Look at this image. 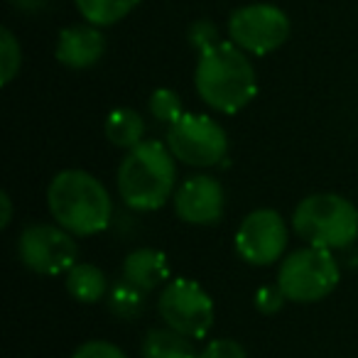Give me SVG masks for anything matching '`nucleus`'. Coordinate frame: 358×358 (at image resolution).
<instances>
[{"label": "nucleus", "instance_id": "1", "mask_svg": "<svg viewBox=\"0 0 358 358\" xmlns=\"http://www.w3.org/2000/svg\"><path fill=\"white\" fill-rule=\"evenodd\" d=\"M196 94L216 113L234 115L258 94V76L248 55L234 42H219L201 52L194 71Z\"/></svg>", "mask_w": 358, "mask_h": 358}, {"label": "nucleus", "instance_id": "2", "mask_svg": "<svg viewBox=\"0 0 358 358\" xmlns=\"http://www.w3.org/2000/svg\"><path fill=\"white\" fill-rule=\"evenodd\" d=\"M55 221L74 236H94L108 229L113 201L103 185L84 169H64L47 187Z\"/></svg>", "mask_w": 358, "mask_h": 358}, {"label": "nucleus", "instance_id": "3", "mask_svg": "<svg viewBox=\"0 0 358 358\" xmlns=\"http://www.w3.org/2000/svg\"><path fill=\"white\" fill-rule=\"evenodd\" d=\"M174 155L157 140H143L128 150L118 167V194L135 211L162 209L174 196Z\"/></svg>", "mask_w": 358, "mask_h": 358}, {"label": "nucleus", "instance_id": "4", "mask_svg": "<svg viewBox=\"0 0 358 358\" xmlns=\"http://www.w3.org/2000/svg\"><path fill=\"white\" fill-rule=\"evenodd\" d=\"M292 229L317 248H346L358 236V209L338 194H309L294 206Z\"/></svg>", "mask_w": 358, "mask_h": 358}, {"label": "nucleus", "instance_id": "5", "mask_svg": "<svg viewBox=\"0 0 358 358\" xmlns=\"http://www.w3.org/2000/svg\"><path fill=\"white\" fill-rule=\"evenodd\" d=\"M338 263L329 248L307 245L282 260L278 270V285L287 302L312 304L334 292L338 285Z\"/></svg>", "mask_w": 358, "mask_h": 358}, {"label": "nucleus", "instance_id": "6", "mask_svg": "<svg viewBox=\"0 0 358 358\" xmlns=\"http://www.w3.org/2000/svg\"><path fill=\"white\" fill-rule=\"evenodd\" d=\"M157 312L169 329L187 338H204L214 327V299L196 280L174 278L157 297Z\"/></svg>", "mask_w": 358, "mask_h": 358}, {"label": "nucleus", "instance_id": "7", "mask_svg": "<svg viewBox=\"0 0 358 358\" xmlns=\"http://www.w3.org/2000/svg\"><path fill=\"white\" fill-rule=\"evenodd\" d=\"M167 148L182 164L216 167L229 152V135L204 113H185L167 128Z\"/></svg>", "mask_w": 358, "mask_h": 358}, {"label": "nucleus", "instance_id": "8", "mask_svg": "<svg viewBox=\"0 0 358 358\" xmlns=\"http://www.w3.org/2000/svg\"><path fill=\"white\" fill-rule=\"evenodd\" d=\"M289 17L285 10L270 3H253L231 13L229 37L245 55L265 57L280 50L289 37Z\"/></svg>", "mask_w": 358, "mask_h": 358}, {"label": "nucleus", "instance_id": "9", "mask_svg": "<svg viewBox=\"0 0 358 358\" xmlns=\"http://www.w3.org/2000/svg\"><path fill=\"white\" fill-rule=\"evenodd\" d=\"M17 255L32 273L62 275L79 263V245L59 224H32L17 238Z\"/></svg>", "mask_w": 358, "mask_h": 358}, {"label": "nucleus", "instance_id": "10", "mask_svg": "<svg viewBox=\"0 0 358 358\" xmlns=\"http://www.w3.org/2000/svg\"><path fill=\"white\" fill-rule=\"evenodd\" d=\"M289 241L285 219L273 209H255L241 221L236 231V253L255 268H265L280 260Z\"/></svg>", "mask_w": 358, "mask_h": 358}, {"label": "nucleus", "instance_id": "11", "mask_svg": "<svg viewBox=\"0 0 358 358\" xmlns=\"http://www.w3.org/2000/svg\"><path fill=\"white\" fill-rule=\"evenodd\" d=\"M226 209L224 187L209 174L189 177L174 192V214L192 226H214Z\"/></svg>", "mask_w": 358, "mask_h": 358}, {"label": "nucleus", "instance_id": "12", "mask_svg": "<svg viewBox=\"0 0 358 358\" xmlns=\"http://www.w3.org/2000/svg\"><path fill=\"white\" fill-rule=\"evenodd\" d=\"M106 37L101 27L91 25H71L59 32L57 40V59L69 69H89L103 57Z\"/></svg>", "mask_w": 358, "mask_h": 358}, {"label": "nucleus", "instance_id": "13", "mask_svg": "<svg viewBox=\"0 0 358 358\" xmlns=\"http://www.w3.org/2000/svg\"><path fill=\"white\" fill-rule=\"evenodd\" d=\"M123 280L143 292H152L169 282V263L162 250L138 248L125 255L123 260Z\"/></svg>", "mask_w": 358, "mask_h": 358}, {"label": "nucleus", "instance_id": "14", "mask_svg": "<svg viewBox=\"0 0 358 358\" xmlns=\"http://www.w3.org/2000/svg\"><path fill=\"white\" fill-rule=\"evenodd\" d=\"M66 292L81 304H94L108 292V280L103 270H99L91 263H76L66 273Z\"/></svg>", "mask_w": 358, "mask_h": 358}, {"label": "nucleus", "instance_id": "15", "mask_svg": "<svg viewBox=\"0 0 358 358\" xmlns=\"http://www.w3.org/2000/svg\"><path fill=\"white\" fill-rule=\"evenodd\" d=\"M106 138H108L110 145L115 148H123L130 150L135 145L143 143V135H145V123H143V115L133 108H115L108 113L106 118Z\"/></svg>", "mask_w": 358, "mask_h": 358}, {"label": "nucleus", "instance_id": "16", "mask_svg": "<svg viewBox=\"0 0 358 358\" xmlns=\"http://www.w3.org/2000/svg\"><path fill=\"white\" fill-rule=\"evenodd\" d=\"M143 358H199L192 338L174 329H150L143 341Z\"/></svg>", "mask_w": 358, "mask_h": 358}, {"label": "nucleus", "instance_id": "17", "mask_svg": "<svg viewBox=\"0 0 358 358\" xmlns=\"http://www.w3.org/2000/svg\"><path fill=\"white\" fill-rule=\"evenodd\" d=\"M81 17L96 27H108L128 17L140 0H74Z\"/></svg>", "mask_w": 358, "mask_h": 358}, {"label": "nucleus", "instance_id": "18", "mask_svg": "<svg viewBox=\"0 0 358 358\" xmlns=\"http://www.w3.org/2000/svg\"><path fill=\"white\" fill-rule=\"evenodd\" d=\"M145 294L130 282H115L108 292V307L118 319H135L145 309Z\"/></svg>", "mask_w": 358, "mask_h": 358}, {"label": "nucleus", "instance_id": "19", "mask_svg": "<svg viewBox=\"0 0 358 358\" xmlns=\"http://www.w3.org/2000/svg\"><path fill=\"white\" fill-rule=\"evenodd\" d=\"M22 64V50H20V42L15 40L8 27L0 30V81L3 86H8L13 79L17 76Z\"/></svg>", "mask_w": 358, "mask_h": 358}, {"label": "nucleus", "instance_id": "20", "mask_svg": "<svg viewBox=\"0 0 358 358\" xmlns=\"http://www.w3.org/2000/svg\"><path fill=\"white\" fill-rule=\"evenodd\" d=\"M148 108H150V113H152V118L164 125H172L174 120H179L185 115L182 113V99H179L172 89L152 91V96H150V101H148Z\"/></svg>", "mask_w": 358, "mask_h": 358}, {"label": "nucleus", "instance_id": "21", "mask_svg": "<svg viewBox=\"0 0 358 358\" xmlns=\"http://www.w3.org/2000/svg\"><path fill=\"white\" fill-rule=\"evenodd\" d=\"M187 40H189L192 50L201 52L211 50L214 45H219V27L214 25L211 20H196L189 25V32H187Z\"/></svg>", "mask_w": 358, "mask_h": 358}, {"label": "nucleus", "instance_id": "22", "mask_svg": "<svg viewBox=\"0 0 358 358\" xmlns=\"http://www.w3.org/2000/svg\"><path fill=\"white\" fill-rule=\"evenodd\" d=\"M255 302V309L263 314H275L282 309V304L287 302V297H285V292L280 289V285H265V287H260L258 292H255L253 297Z\"/></svg>", "mask_w": 358, "mask_h": 358}, {"label": "nucleus", "instance_id": "23", "mask_svg": "<svg viewBox=\"0 0 358 358\" xmlns=\"http://www.w3.org/2000/svg\"><path fill=\"white\" fill-rule=\"evenodd\" d=\"M71 358H128V356L115 343L103 341V338H94V341L81 343Z\"/></svg>", "mask_w": 358, "mask_h": 358}, {"label": "nucleus", "instance_id": "24", "mask_svg": "<svg viewBox=\"0 0 358 358\" xmlns=\"http://www.w3.org/2000/svg\"><path fill=\"white\" fill-rule=\"evenodd\" d=\"M199 358H248L245 348L234 338H214L201 348Z\"/></svg>", "mask_w": 358, "mask_h": 358}, {"label": "nucleus", "instance_id": "25", "mask_svg": "<svg viewBox=\"0 0 358 358\" xmlns=\"http://www.w3.org/2000/svg\"><path fill=\"white\" fill-rule=\"evenodd\" d=\"M0 209H3L0 226H3V229H8V226H10V219H13V201H10V196H8V192H3V194H0Z\"/></svg>", "mask_w": 358, "mask_h": 358}, {"label": "nucleus", "instance_id": "26", "mask_svg": "<svg viewBox=\"0 0 358 358\" xmlns=\"http://www.w3.org/2000/svg\"><path fill=\"white\" fill-rule=\"evenodd\" d=\"M47 3H50V0H13V6L20 8V10H25V13L42 10V8H47Z\"/></svg>", "mask_w": 358, "mask_h": 358}]
</instances>
